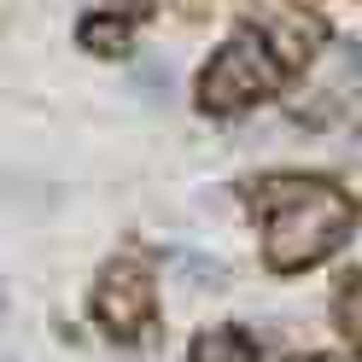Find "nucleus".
I'll use <instances>...</instances> for the list:
<instances>
[{
  "mask_svg": "<svg viewBox=\"0 0 362 362\" xmlns=\"http://www.w3.org/2000/svg\"><path fill=\"white\" fill-rule=\"evenodd\" d=\"M281 82V64H275V47L257 35V30H240L222 41V53L211 59V71L199 76V105L205 111H240L252 100H269Z\"/></svg>",
  "mask_w": 362,
  "mask_h": 362,
  "instance_id": "nucleus-2",
  "label": "nucleus"
},
{
  "mask_svg": "<svg viewBox=\"0 0 362 362\" xmlns=\"http://www.w3.org/2000/svg\"><path fill=\"white\" fill-rule=\"evenodd\" d=\"M257 211H263V257L269 269H310L339 252V240L351 234V199L310 175H275L257 187Z\"/></svg>",
  "mask_w": 362,
  "mask_h": 362,
  "instance_id": "nucleus-1",
  "label": "nucleus"
},
{
  "mask_svg": "<svg viewBox=\"0 0 362 362\" xmlns=\"http://www.w3.org/2000/svg\"><path fill=\"white\" fill-rule=\"evenodd\" d=\"M339 327H345L351 339H362V275H351L345 286H339Z\"/></svg>",
  "mask_w": 362,
  "mask_h": 362,
  "instance_id": "nucleus-7",
  "label": "nucleus"
},
{
  "mask_svg": "<svg viewBox=\"0 0 362 362\" xmlns=\"http://www.w3.org/2000/svg\"><path fill=\"white\" fill-rule=\"evenodd\" d=\"M82 47L100 53V59H117V53H129V24L123 18H88L82 24Z\"/></svg>",
  "mask_w": 362,
  "mask_h": 362,
  "instance_id": "nucleus-6",
  "label": "nucleus"
},
{
  "mask_svg": "<svg viewBox=\"0 0 362 362\" xmlns=\"http://www.w3.org/2000/svg\"><path fill=\"white\" fill-rule=\"evenodd\" d=\"M134 82H141V88H146V94H152V88H170V76H164V71H158V64H141V71H134Z\"/></svg>",
  "mask_w": 362,
  "mask_h": 362,
  "instance_id": "nucleus-8",
  "label": "nucleus"
},
{
  "mask_svg": "<svg viewBox=\"0 0 362 362\" xmlns=\"http://www.w3.org/2000/svg\"><path fill=\"white\" fill-rule=\"evenodd\" d=\"M298 111L310 123H362V47H327Z\"/></svg>",
  "mask_w": 362,
  "mask_h": 362,
  "instance_id": "nucleus-3",
  "label": "nucleus"
},
{
  "mask_svg": "<svg viewBox=\"0 0 362 362\" xmlns=\"http://www.w3.org/2000/svg\"><path fill=\"white\" fill-rule=\"evenodd\" d=\"M111 6H123L129 18H146V12H152V0H111Z\"/></svg>",
  "mask_w": 362,
  "mask_h": 362,
  "instance_id": "nucleus-9",
  "label": "nucleus"
},
{
  "mask_svg": "<svg viewBox=\"0 0 362 362\" xmlns=\"http://www.w3.org/2000/svg\"><path fill=\"white\" fill-rule=\"evenodd\" d=\"M94 315L117 333V339H134L146 322H152V275L141 263H111L100 286H94Z\"/></svg>",
  "mask_w": 362,
  "mask_h": 362,
  "instance_id": "nucleus-4",
  "label": "nucleus"
},
{
  "mask_svg": "<svg viewBox=\"0 0 362 362\" xmlns=\"http://www.w3.org/2000/svg\"><path fill=\"white\" fill-rule=\"evenodd\" d=\"M193 362H257V345L240 327H211L193 339Z\"/></svg>",
  "mask_w": 362,
  "mask_h": 362,
  "instance_id": "nucleus-5",
  "label": "nucleus"
}]
</instances>
